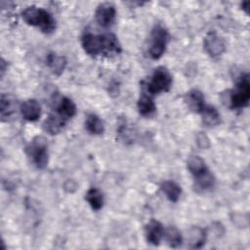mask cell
<instances>
[{
	"mask_svg": "<svg viewBox=\"0 0 250 250\" xmlns=\"http://www.w3.org/2000/svg\"><path fill=\"white\" fill-rule=\"evenodd\" d=\"M81 44L84 51L92 57L102 55L109 57L121 52V45L117 37L111 33L99 35L86 33L81 38Z\"/></svg>",
	"mask_w": 250,
	"mask_h": 250,
	"instance_id": "cell-1",
	"label": "cell"
},
{
	"mask_svg": "<svg viewBox=\"0 0 250 250\" xmlns=\"http://www.w3.org/2000/svg\"><path fill=\"white\" fill-rule=\"evenodd\" d=\"M23 21L32 26L40 28L44 33L50 34L56 29V21L53 16L43 8L27 7L21 14Z\"/></svg>",
	"mask_w": 250,
	"mask_h": 250,
	"instance_id": "cell-2",
	"label": "cell"
},
{
	"mask_svg": "<svg viewBox=\"0 0 250 250\" xmlns=\"http://www.w3.org/2000/svg\"><path fill=\"white\" fill-rule=\"evenodd\" d=\"M171 85L172 76L169 70L163 66H159L153 71L148 82L146 83V93L152 96L161 92H167Z\"/></svg>",
	"mask_w": 250,
	"mask_h": 250,
	"instance_id": "cell-3",
	"label": "cell"
},
{
	"mask_svg": "<svg viewBox=\"0 0 250 250\" xmlns=\"http://www.w3.org/2000/svg\"><path fill=\"white\" fill-rule=\"evenodd\" d=\"M26 154L38 169H44L48 164V145L43 137L34 138L26 146Z\"/></svg>",
	"mask_w": 250,
	"mask_h": 250,
	"instance_id": "cell-4",
	"label": "cell"
},
{
	"mask_svg": "<svg viewBox=\"0 0 250 250\" xmlns=\"http://www.w3.org/2000/svg\"><path fill=\"white\" fill-rule=\"evenodd\" d=\"M250 99V83L248 75L243 74L240 76L234 89L231 91L229 96L230 107L242 108L245 107Z\"/></svg>",
	"mask_w": 250,
	"mask_h": 250,
	"instance_id": "cell-5",
	"label": "cell"
},
{
	"mask_svg": "<svg viewBox=\"0 0 250 250\" xmlns=\"http://www.w3.org/2000/svg\"><path fill=\"white\" fill-rule=\"evenodd\" d=\"M169 40V34L166 28L161 25H157L153 28L150 37L149 56L153 60H158L165 52L167 43Z\"/></svg>",
	"mask_w": 250,
	"mask_h": 250,
	"instance_id": "cell-6",
	"label": "cell"
},
{
	"mask_svg": "<svg viewBox=\"0 0 250 250\" xmlns=\"http://www.w3.org/2000/svg\"><path fill=\"white\" fill-rule=\"evenodd\" d=\"M204 48L210 56L218 57L225 52L226 45L224 39L219 36L215 31H212L205 36Z\"/></svg>",
	"mask_w": 250,
	"mask_h": 250,
	"instance_id": "cell-7",
	"label": "cell"
},
{
	"mask_svg": "<svg viewBox=\"0 0 250 250\" xmlns=\"http://www.w3.org/2000/svg\"><path fill=\"white\" fill-rule=\"evenodd\" d=\"M116 15L115 8L110 3H103L96 10V21L103 27H108L114 21Z\"/></svg>",
	"mask_w": 250,
	"mask_h": 250,
	"instance_id": "cell-8",
	"label": "cell"
},
{
	"mask_svg": "<svg viewBox=\"0 0 250 250\" xmlns=\"http://www.w3.org/2000/svg\"><path fill=\"white\" fill-rule=\"evenodd\" d=\"M164 235V229L160 222L151 220L146 226V237L147 242L152 245H158Z\"/></svg>",
	"mask_w": 250,
	"mask_h": 250,
	"instance_id": "cell-9",
	"label": "cell"
},
{
	"mask_svg": "<svg viewBox=\"0 0 250 250\" xmlns=\"http://www.w3.org/2000/svg\"><path fill=\"white\" fill-rule=\"evenodd\" d=\"M22 117L27 121H36L41 114V107L37 101L27 100L21 104Z\"/></svg>",
	"mask_w": 250,
	"mask_h": 250,
	"instance_id": "cell-10",
	"label": "cell"
},
{
	"mask_svg": "<svg viewBox=\"0 0 250 250\" xmlns=\"http://www.w3.org/2000/svg\"><path fill=\"white\" fill-rule=\"evenodd\" d=\"M186 102H187L188 107L193 112H196V113H200L201 110L205 106L203 94L199 90H196V89L190 90L188 93H187Z\"/></svg>",
	"mask_w": 250,
	"mask_h": 250,
	"instance_id": "cell-11",
	"label": "cell"
},
{
	"mask_svg": "<svg viewBox=\"0 0 250 250\" xmlns=\"http://www.w3.org/2000/svg\"><path fill=\"white\" fill-rule=\"evenodd\" d=\"M16 111V104L15 100L11 95L8 94H2L1 100H0V114H1V120L8 121L10 117L14 115Z\"/></svg>",
	"mask_w": 250,
	"mask_h": 250,
	"instance_id": "cell-12",
	"label": "cell"
},
{
	"mask_svg": "<svg viewBox=\"0 0 250 250\" xmlns=\"http://www.w3.org/2000/svg\"><path fill=\"white\" fill-rule=\"evenodd\" d=\"M76 113V105L74 103L66 98L63 97L61 99L58 106H57V114L62 117L64 121L72 118Z\"/></svg>",
	"mask_w": 250,
	"mask_h": 250,
	"instance_id": "cell-13",
	"label": "cell"
},
{
	"mask_svg": "<svg viewBox=\"0 0 250 250\" xmlns=\"http://www.w3.org/2000/svg\"><path fill=\"white\" fill-rule=\"evenodd\" d=\"M46 62H47L48 66L50 67V69L56 75H61L63 72V70L66 66V62H67L65 57L57 55L56 53H50L47 56Z\"/></svg>",
	"mask_w": 250,
	"mask_h": 250,
	"instance_id": "cell-14",
	"label": "cell"
},
{
	"mask_svg": "<svg viewBox=\"0 0 250 250\" xmlns=\"http://www.w3.org/2000/svg\"><path fill=\"white\" fill-rule=\"evenodd\" d=\"M188 169L189 170L190 174L193 178H198L208 172V168L202 158L197 155H192L188 160Z\"/></svg>",
	"mask_w": 250,
	"mask_h": 250,
	"instance_id": "cell-15",
	"label": "cell"
},
{
	"mask_svg": "<svg viewBox=\"0 0 250 250\" xmlns=\"http://www.w3.org/2000/svg\"><path fill=\"white\" fill-rule=\"evenodd\" d=\"M138 109L143 116H150L155 112L156 106L151 98L147 93H143L138 101Z\"/></svg>",
	"mask_w": 250,
	"mask_h": 250,
	"instance_id": "cell-16",
	"label": "cell"
},
{
	"mask_svg": "<svg viewBox=\"0 0 250 250\" xmlns=\"http://www.w3.org/2000/svg\"><path fill=\"white\" fill-rule=\"evenodd\" d=\"M66 121H64L62 117H60L58 114H50L47 119L43 123L44 130L51 134L55 135L61 132V130L63 128Z\"/></svg>",
	"mask_w": 250,
	"mask_h": 250,
	"instance_id": "cell-17",
	"label": "cell"
},
{
	"mask_svg": "<svg viewBox=\"0 0 250 250\" xmlns=\"http://www.w3.org/2000/svg\"><path fill=\"white\" fill-rule=\"evenodd\" d=\"M203 123L208 127L216 126L220 123L221 117L220 113L217 111V109L212 105H206L200 112Z\"/></svg>",
	"mask_w": 250,
	"mask_h": 250,
	"instance_id": "cell-18",
	"label": "cell"
},
{
	"mask_svg": "<svg viewBox=\"0 0 250 250\" xmlns=\"http://www.w3.org/2000/svg\"><path fill=\"white\" fill-rule=\"evenodd\" d=\"M160 188H161V190L166 195V197L172 202H177L181 196V193H182L181 187L177 185L175 182L165 181L161 184Z\"/></svg>",
	"mask_w": 250,
	"mask_h": 250,
	"instance_id": "cell-19",
	"label": "cell"
},
{
	"mask_svg": "<svg viewBox=\"0 0 250 250\" xmlns=\"http://www.w3.org/2000/svg\"><path fill=\"white\" fill-rule=\"evenodd\" d=\"M85 127L87 131L93 135H101L104 131V126L101 118L96 114H89L86 118Z\"/></svg>",
	"mask_w": 250,
	"mask_h": 250,
	"instance_id": "cell-20",
	"label": "cell"
},
{
	"mask_svg": "<svg viewBox=\"0 0 250 250\" xmlns=\"http://www.w3.org/2000/svg\"><path fill=\"white\" fill-rule=\"evenodd\" d=\"M85 199L89 203L91 208L96 211L100 210L104 205V195L96 188H92L87 191Z\"/></svg>",
	"mask_w": 250,
	"mask_h": 250,
	"instance_id": "cell-21",
	"label": "cell"
},
{
	"mask_svg": "<svg viewBox=\"0 0 250 250\" xmlns=\"http://www.w3.org/2000/svg\"><path fill=\"white\" fill-rule=\"evenodd\" d=\"M206 239L205 231L200 228H192L188 231V243L190 248H200Z\"/></svg>",
	"mask_w": 250,
	"mask_h": 250,
	"instance_id": "cell-22",
	"label": "cell"
},
{
	"mask_svg": "<svg viewBox=\"0 0 250 250\" xmlns=\"http://www.w3.org/2000/svg\"><path fill=\"white\" fill-rule=\"evenodd\" d=\"M194 182H195V188L197 190L206 191V190L211 189L214 187L215 179H214L213 175L210 173V171H208L205 174H203L202 176L195 178Z\"/></svg>",
	"mask_w": 250,
	"mask_h": 250,
	"instance_id": "cell-23",
	"label": "cell"
},
{
	"mask_svg": "<svg viewBox=\"0 0 250 250\" xmlns=\"http://www.w3.org/2000/svg\"><path fill=\"white\" fill-rule=\"evenodd\" d=\"M166 240L170 247L172 248L179 247L183 241L180 230L176 227H169L166 230Z\"/></svg>",
	"mask_w": 250,
	"mask_h": 250,
	"instance_id": "cell-24",
	"label": "cell"
},
{
	"mask_svg": "<svg viewBox=\"0 0 250 250\" xmlns=\"http://www.w3.org/2000/svg\"><path fill=\"white\" fill-rule=\"evenodd\" d=\"M197 144L202 148H207L210 146L208 138L203 133H199L198 134V136H197Z\"/></svg>",
	"mask_w": 250,
	"mask_h": 250,
	"instance_id": "cell-25",
	"label": "cell"
},
{
	"mask_svg": "<svg viewBox=\"0 0 250 250\" xmlns=\"http://www.w3.org/2000/svg\"><path fill=\"white\" fill-rule=\"evenodd\" d=\"M0 65H1V76H3L4 72H5V69H6V62L4 61V59H1V62H0Z\"/></svg>",
	"mask_w": 250,
	"mask_h": 250,
	"instance_id": "cell-26",
	"label": "cell"
},
{
	"mask_svg": "<svg viewBox=\"0 0 250 250\" xmlns=\"http://www.w3.org/2000/svg\"><path fill=\"white\" fill-rule=\"evenodd\" d=\"M249 5H250V2H248V1H246V2H243L242 4H241V7H242V9L248 14V7H249Z\"/></svg>",
	"mask_w": 250,
	"mask_h": 250,
	"instance_id": "cell-27",
	"label": "cell"
}]
</instances>
